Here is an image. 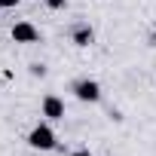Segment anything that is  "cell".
Segmentation results:
<instances>
[{
  "label": "cell",
  "instance_id": "1",
  "mask_svg": "<svg viewBox=\"0 0 156 156\" xmlns=\"http://www.w3.org/2000/svg\"><path fill=\"white\" fill-rule=\"evenodd\" d=\"M28 147L31 150H55L58 147V138H55V129L49 126V119L46 122H37L31 132H28Z\"/></svg>",
  "mask_w": 156,
  "mask_h": 156
},
{
  "label": "cell",
  "instance_id": "2",
  "mask_svg": "<svg viewBox=\"0 0 156 156\" xmlns=\"http://www.w3.org/2000/svg\"><path fill=\"white\" fill-rule=\"evenodd\" d=\"M70 92L76 95V101H83V104H98L101 101V86H98V80H89V76L73 80L70 83Z\"/></svg>",
  "mask_w": 156,
  "mask_h": 156
},
{
  "label": "cell",
  "instance_id": "3",
  "mask_svg": "<svg viewBox=\"0 0 156 156\" xmlns=\"http://www.w3.org/2000/svg\"><path fill=\"white\" fill-rule=\"evenodd\" d=\"M12 40H16V43H25V46L40 43V28L31 25V22H16V25H12Z\"/></svg>",
  "mask_w": 156,
  "mask_h": 156
},
{
  "label": "cell",
  "instance_id": "4",
  "mask_svg": "<svg viewBox=\"0 0 156 156\" xmlns=\"http://www.w3.org/2000/svg\"><path fill=\"white\" fill-rule=\"evenodd\" d=\"M40 113H43L49 122H58V119H64V101H61L58 95H46V98L40 101Z\"/></svg>",
  "mask_w": 156,
  "mask_h": 156
},
{
  "label": "cell",
  "instance_id": "5",
  "mask_svg": "<svg viewBox=\"0 0 156 156\" xmlns=\"http://www.w3.org/2000/svg\"><path fill=\"white\" fill-rule=\"evenodd\" d=\"M70 40H73V46H83V49H86V46L95 43V31H92L86 22H76V25L70 28Z\"/></svg>",
  "mask_w": 156,
  "mask_h": 156
},
{
  "label": "cell",
  "instance_id": "6",
  "mask_svg": "<svg viewBox=\"0 0 156 156\" xmlns=\"http://www.w3.org/2000/svg\"><path fill=\"white\" fill-rule=\"evenodd\" d=\"M43 3H46L49 9H64V6H67V0H43Z\"/></svg>",
  "mask_w": 156,
  "mask_h": 156
},
{
  "label": "cell",
  "instance_id": "7",
  "mask_svg": "<svg viewBox=\"0 0 156 156\" xmlns=\"http://www.w3.org/2000/svg\"><path fill=\"white\" fill-rule=\"evenodd\" d=\"M22 0H0V9H16Z\"/></svg>",
  "mask_w": 156,
  "mask_h": 156
},
{
  "label": "cell",
  "instance_id": "8",
  "mask_svg": "<svg viewBox=\"0 0 156 156\" xmlns=\"http://www.w3.org/2000/svg\"><path fill=\"white\" fill-rule=\"evenodd\" d=\"M67 156H92V153H89V150H86V147H76V150H70V153H67Z\"/></svg>",
  "mask_w": 156,
  "mask_h": 156
},
{
  "label": "cell",
  "instance_id": "9",
  "mask_svg": "<svg viewBox=\"0 0 156 156\" xmlns=\"http://www.w3.org/2000/svg\"><path fill=\"white\" fill-rule=\"evenodd\" d=\"M31 73H37V76H43V73H46V67H43V64H34V67H31Z\"/></svg>",
  "mask_w": 156,
  "mask_h": 156
}]
</instances>
